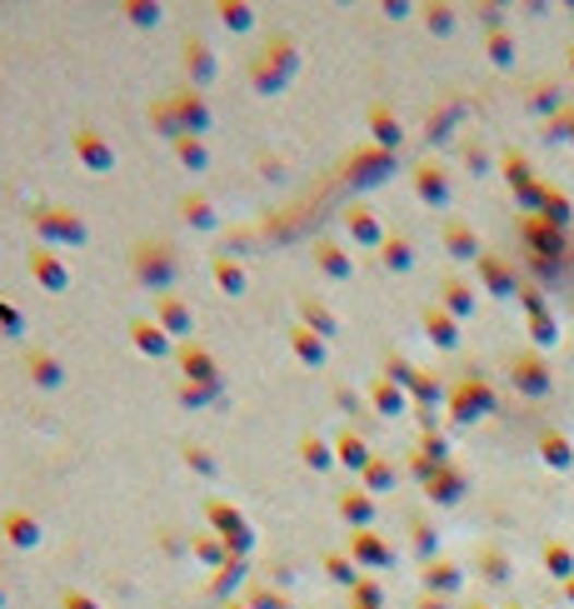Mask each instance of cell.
Instances as JSON below:
<instances>
[{
  "label": "cell",
  "mask_w": 574,
  "mask_h": 609,
  "mask_svg": "<svg viewBox=\"0 0 574 609\" xmlns=\"http://www.w3.org/2000/svg\"><path fill=\"white\" fill-rule=\"evenodd\" d=\"M380 260H385L390 270H405V265H410V246H405L399 235H390L385 246H380Z\"/></svg>",
  "instance_id": "obj_36"
},
{
  "label": "cell",
  "mask_w": 574,
  "mask_h": 609,
  "mask_svg": "<svg viewBox=\"0 0 574 609\" xmlns=\"http://www.w3.org/2000/svg\"><path fill=\"white\" fill-rule=\"evenodd\" d=\"M180 459H186L195 475H205V480H220V459L211 455V445H200V440H195V445L180 450Z\"/></svg>",
  "instance_id": "obj_28"
},
{
  "label": "cell",
  "mask_w": 574,
  "mask_h": 609,
  "mask_svg": "<svg viewBox=\"0 0 574 609\" xmlns=\"http://www.w3.org/2000/svg\"><path fill=\"white\" fill-rule=\"evenodd\" d=\"M120 11H125V21H130V25H141V31H151V25H160L165 5H160V0H125Z\"/></svg>",
  "instance_id": "obj_31"
},
{
  "label": "cell",
  "mask_w": 574,
  "mask_h": 609,
  "mask_svg": "<svg viewBox=\"0 0 574 609\" xmlns=\"http://www.w3.org/2000/svg\"><path fill=\"white\" fill-rule=\"evenodd\" d=\"M180 215H186V225H190V230H200V235L220 230V211H215V200L200 195V190H190V195L180 200Z\"/></svg>",
  "instance_id": "obj_16"
},
{
  "label": "cell",
  "mask_w": 574,
  "mask_h": 609,
  "mask_svg": "<svg viewBox=\"0 0 574 609\" xmlns=\"http://www.w3.org/2000/svg\"><path fill=\"white\" fill-rule=\"evenodd\" d=\"M170 100H176V116H180V126H186V135H200L205 141V130L215 126V110H211V100H205V91H170Z\"/></svg>",
  "instance_id": "obj_10"
},
{
  "label": "cell",
  "mask_w": 574,
  "mask_h": 609,
  "mask_svg": "<svg viewBox=\"0 0 574 609\" xmlns=\"http://www.w3.org/2000/svg\"><path fill=\"white\" fill-rule=\"evenodd\" d=\"M215 11H220V25L230 36H250V31H255V5H250V0H220Z\"/></svg>",
  "instance_id": "obj_23"
},
{
  "label": "cell",
  "mask_w": 574,
  "mask_h": 609,
  "mask_svg": "<svg viewBox=\"0 0 574 609\" xmlns=\"http://www.w3.org/2000/svg\"><path fill=\"white\" fill-rule=\"evenodd\" d=\"M320 564H325V574H330V580H335V585H345V589H355V585H360V570H355V560H350V554L330 550Z\"/></svg>",
  "instance_id": "obj_29"
},
{
  "label": "cell",
  "mask_w": 574,
  "mask_h": 609,
  "mask_svg": "<svg viewBox=\"0 0 574 609\" xmlns=\"http://www.w3.org/2000/svg\"><path fill=\"white\" fill-rule=\"evenodd\" d=\"M190 554H195L205 570H225V564H230V550H225V539L215 535V529H205V535H190Z\"/></svg>",
  "instance_id": "obj_22"
},
{
  "label": "cell",
  "mask_w": 574,
  "mask_h": 609,
  "mask_svg": "<svg viewBox=\"0 0 574 609\" xmlns=\"http://www.w3.org/2000/svg\"><path fill=\"white\" fill-rule=\"evenodd\" d=\"M60 609H106L95 595H85V589H65V599H60Z\"/></svg>",
  "instance_id": "obj_41"
},
{
  "label": "cell",
  "mask_w": 574,
  "mask_h": 609,
  "mask_svg": "<svg viewBox=\"0 0 574 609\" xmlns=\"http://www.w3.org/2000/svg\"><path fill=\"white\" fill-rule=\"evenodd\" d=\"M176 160L186 165L190 176H205V170H211V145L200 141V135H180V141H176Z\"/></svg>",
  "instance_id": "obj_24"
},
{
  "label": "cell",
  "mask_w": 574,
  "mask_h": 609,
  "mask_svg": "<svg viewBox=\"0 0 574 609\" xmlns=\"http://www.w3.org/2000/svg\"><path fill=\"white\" fill-rule=\"evenodd\" d=\"M246 605H250V609H295L275 585H250V589H246Z\"/></svg>",
  "instance_id": "obj_32"
},
{
  "label": "cell",
  "mask_w": 574,
  "mask_h": 609,
  "mask_svg": "<svg viewBox=\"0 0 574 609\" xmlns=\"http://www.w3.org/2000/svg\"><path fill=\"white\" fill-rule=\"evenodd\" d=\"M0 609H5V589H0Z\"/></svg>",
  "instance_id": "obj_44"
},
{
  "label": "cell",
  "mask_w": 574,
  "mask_h": 609,
  "mask_svg": "<svg viewBox=\"0 0 574 609\" xmlns=\"http://www.w3.org/2000/svg\"><path fill=\"white\" fill-rule=\"evenodd\" d=\"M0 335H25V320L11 300H0Z\"/></svg>",
  "instance_id": "obj_38"
},
{
  "label": "cell",
  "mask_w": 574,
  "mask_h": 609,
  "mask_svg": "<svg viewBox=\"0 0 574 609\" xmlns=\"http://www.w3.org/2000/svg\"><path fill=\"white\" fill-rule=\"evenodd\" d=\"M25 380H31V385L36 390H46V395H56V390H65V360H60V355H50V350H40V345H31V350H25Z\"/></svg>",
  "instance_id": "obj_9"
},
{
  "label": "cell",
  "mask_w": 574,
  "mask_h": 609,
  "mask_svg": "<svg viewBox=\"0 0 574 609\" xmlns=\"http://www.w3.org/2000/svg\"><path fill=\"white\" fill-rule=\"evenodd\" d=\"M345 230H350L355 246H385V230H380V220L364 205H350L345 211Z\"/></svg>",
  "instance_id": "obj_21"
},
{
  "label": "cell",
  "mask_w": 574,
  "mask_h": 609,
  "mask_svg": "<svg viewBox=\"0 0 574 609\" xmlns=\"http://www.w3.org/2000/svg\"><path fill=\"white\" fill-rule=\"evenodd\" d=\"M205 520H211V529L225 539L230 560H250V554H255V525L246 520L240 504H230L225 494H211V500H205Z\"/></svg>",
  "instance_id": "obj_3"
},
{
  "label": "cell",
  "mask_w": 574,
  "mask_h": 609,
  "mask_svg": "<svg viewBox=\"0 0 574 609\" xmlns=\"http://www.w3.org/2000/svg\"><path fill=\"white\" fill-rule=\"evenodd\" d=\"M340 515L350 520L355 529L375 525V500H370V490H345V494H340Z\"/></svg>",
  "instance_id": "obj_25"
},
{
  "label": "cell",
  "mask_w": 574,
  "mask_h": 609,
  "mask_svg": "<svg viewBox=\"0 0 574 609\" xmlns=\"http://www.w3.org/2000/svg\"><path fill=\"white\" fill-rule=\"evenodd\" d=\"M370 130H375V145H395L399 141V120L385 116V110H375V116H370Z\"/></svg>",
  "instance_id": "obj_35"
},
{
  "label": "cell",
  "mask_w": 574,
  "mask_h": 609,
  "mask_svg": "<svg viewBox=\"0 0 574 609\" xmlns=\"http://www.w3.org/2000/svg\"><path fill=\"white\" fill-rule=\"evenodd\" d=\"M130 275L145 285V290H155V300L160 295H176V280H180V255L170 240H135V250H130Z\"/></svg>",
  "instance_id": "obj_2"
},
{
  "label": "cell",
  "mask_w": 574,
  "mask_h": 609,
  "mask_svg": "<svg viewBox=\"0 0 574 609\" xmlns=\"http://www.w3.org/2000/svg\"><path fill=\"white\" fill-rule=\"evenodd\" d=\"M151 320L165 330V335H170V341H180V345L195 341V310H190L186 295H160V300H155V310H151Z\"/></svg>",
  "instance_id": "obj_7"
},
{
  "label": "cell",
  "mask_w": 574,
  "mask_h": 609,
  "mask_svg": "<svg viewBox=\"0 0 574 609\" xmlns=\"http://www.w3.org/2000/svg\"><path fill=\"white\" fill-rule=\"evenodd\" d=\"M300 325L315 330L320 341H335V335H340V315H335L320 295H300Z\"/></svg>",
  "instance_id": "obj_15"
},
{
  "label": "cell",
  "mask_w": 574,
  "mask_h": 609,
  "mask_svg": "<svg viewBox=\"0 0 574 609\" xmlns=\"http://www.w3.org/2000/svg\"><path fill=\"white\" fill-rule=\"evenodd\" d=\"M424 325H430V335H434L440 345L455 341V330H450V320H445V315H424Z\"/></svg>",
  "instance_id": "obj_42"
},
{
  "label": "cell",
  "mask_w": 574,
  "mask_h": 609,
  "mask_svg": "<svg viewBox=\"0 0 574 609\" xmlns=\"http://www.w3.org/2000/svg\"><path fill=\"white\" fill-rule=\"evenodd\" d=\"M370 445H364L360 434L355 430H345V434H335V465H345V469H355V475H364L370 469Z\"/></svg>",
  "instance_id": "obj_20"
},
{
  "label": "cell",
  "mask_w": 574,
  "mask_h": 609,
  "mask_svg": "<svg viewBox=\"0 0 574 609\" xmlns=\"http://www.w3.org/2000/svg\"><path fill=\"white\" fill-rule=\"evenodd\" d=\"M350 554L355 564H364V570H380V564H390V545L380 535H370V529H360V535H350Z\"/></svg>",
  "instance_id": "obj_18"
},
{
  "label": "cell",
  "mask_w": 574,
  "mask_h": 609,
  "mask_svg": "<svg viewBox=\"0 0 574 609\" xmlns=\"http://www.w3.org/2000/svg\"><path fill=\"white\" fill-rule=\"evenodd\" d=\"M310 260H315V270L325 275V280H350L355 275L350 250L335 246V240H315V246H310Z\"/></svg>",
  "instance_id": "obj_14"
},
{
  "label": "cell",
  "mask_w": 574,
  "mask_h": 609,
  "mask_svg": "<svg viewBox=\"0 0 574 609\" xmlns=\"http://www.w3.org/2000/svg\"><path fill=\"white\" fill-rule=\"evenodd\" d=\"M290 350H295V360L310 365V370H320V365L330 360V345L320 341L315 330H306V325H290Z\"/></svg>",
  "instance_id": "obj_17"
},
{
  "label": "cell",
  "mask_w": 574,
  "mask_h": 609,
  "mask_svg": "<svg viewBox=\"0 0 574 609\" xmlns=\"http://www.w3.org/2000/svg\"><path fill=\"white\" fill-rule=\"evenodd\" d=\"M355 609H380V585H370V580H360V585L350 589Z\"/></svg>",
  "instance_id": "obj_39"
},
{
  "label": "cell",
  "mask_w": 574,
  "mask_h": 609,
  "mask_svg": "<svg viewBox=\"0 0 574 609\" xmlns=\"http://www.w3.org/2000/svg\"><path fill=\"white\" fill-rule=\"evenodd\" d=\"M25 270H31V280H36L46 295H65V290H71V260L60 255V250L36 246L31 255H25Z\"/></svg>",
  "instance_id": "obj_6"
},
{
  "label": "cell",
  "mask_w": 574,
  "mask_h": 609,
  "mask_svg": "<svg viewBox=\"0 0 574 609\" xmlns=\"http://www.w3.org/2000/svg\"><path fill=\"white\" fill-rule=\"evenodd\" d=\"M130 341H135V350H141V355H151V360H170V355L180 350V345L170 341V335H165V330L155 325L151 315H135V320H130Z\"/></svg>",
  "instance_id": "obj_13"
},
{
  "label": "cell",
  "mask_w": 574,
  "mask_h": 609,
  "mask_svg": "<svg viewBox=\"0 0 574 609\" xmlns=\"http://www.w3.org/2000/svg\"><path fill=\"white\" fill-rule=\"evenodd\" d=\"M295 75H300V40H295L290 31H275V36L250 56V85H255L260 95H280Z\"/></svg>",
  "instance_id": "obj_1"
},
{
  "label": "cell",
  "mask_w": 574,
  "mask_h": 609,
  "mask_svg": "<svg viewBox=\"0 0 574 609\" xmlns=\"http://www.w3.org/2000/svg\"><path fill=\"white\" fill-rule=\"evenodd\" d=\"M240 580H246V560H230L225 570H215V585L211 589H215V595H230Z\"/></svg>",
  "instance_id": "obj_34"
},
{
  "label": "cell",
  "mask_w": 574,
  "mask_h": 609,
  "mask_svg": "<svg viewBox=\"0 0 574 609\" xmlns=\"http://www.w3.org/2000/svg\"><path fill=\"white\" fill-rule=\"evenodd\" d=\"M390 485H395V465L385 455H375L370 469H364V490H390Z\"/></svg>",
  "instance_id": "obj_33"
},
{
  "label": "cell",
  "mask_w": 574,
  "mask_h": 609,
  "mask_svg": "<svg viewBox=\"0 0 574 609\" xmlns=\"http://www.w3.org/2000/svg\"><path fill=\"white\" fill-rule=\"evenodd\" d=\"M180 65H186V75H190V91H205V85H215V75H220V60H215V50L205 46L200 36L186 40V50H180Z\"/></svg>",
  "instance_id": "obj_11"
},
{
  "label": "cell",
  "mask_w": 574,
  "mask_h": 609,
  "mask_svg": "<svg viewBox=\"0 0 574 609\" xmlns=\"http://www.w3.org/2000/svg\"><path fill=\"white\" fill-rule=\"evenodd\" d=\"M211 275H215V285H220L225 295H246L250 290V275H246V265H240V260L235 255H211Z\"/></svg>",
  "instance_id": "obj_19"
},
{
  "label": "cell",
  "mask_w": 574,
  "mask_h": 609,
  "mask_svg": "<svg viewBox=\"0 0 574 609\" xmlns=\"http://www.w3.org/2000/svg\"><path fill=\"white\" fill-rule=\"evenodd\" d=\"M420 195L445 200V180H440V170H434V165H424V170H420Z\"/></svg>",
  "instance_id": "obj_40"
},
{
  "label": "cell",
  "mask_w": 574,
  "mask_h": 609,
  "mask_svg": "<svg viewBox=\"0 0 574 609\" xmlns=\"http://www.w3.org/2000/svg\"><path fill=\"white\" fill-rule=\"evenodd\" d=\"M399 405H405V399H399V390H390V380H380V385H375V410L380 415H399Z\"/></svg>",
  "instance_id": "obj_37"
},
{
  "label": "cell",
  "mask_w": 574,
  "mask_h": 609,
  "mask_svg": "<svg viewBox=\"0 0 574 609\" xmlns=\"http://www.w3.org/2000/svg\"><path fill=\"white\" fill-rule=\"evenodd\" d=\"M31 230L40 235V246H71L81 250L85 240H91V225H85L81 211H65V205H36L31 211Z\"/></svg>",
  "instance_id": "obj_4"
},
{
  "label": "cell",
  "mask_w": 574,
  "mask_h": 609,
  "mask_svg": "<svg viewBox=\"0 0 574 609\" xmlns=\"http://www.w3.org/2000/svg\"><path fill=\"white\" fill-rule=\"evenodd\" d=\"M225 609H250V605H246V599H225Z\"/></svg>",
  "instance_id": "obj_43"
},
{
  "label": "cell",
  "mask_w": 574,
  "mask_h": 609,
  "mask_svg": "<svg viewBox=\"0 0 574 609\" xmlns=\"http://www.w3.org/2000/svg\"><path fill=\"white\" fill-rule=\"evenodd\" d=\"M300 459H306L315 475H325V469H335V440H320V434H306L300 440Z\"/></svg>",
  "instance_id": "obj_26"
},
{
  "label": "cell",
  "mask_w": 574,
  "mask_h": 609,
  "mask_svg": "<svg viewBox=\"0 0 574 609\" xmlns=\"http://www.w3.org/2000/svg\"><path fill=\"white\" fill-rule=\"evenodd\" d=\"M225 399V380L220 385H186L180 380V405H190V410H205V405H220Z\"/></svg>",
  "instance_id": "obj_30"
},
{
  "label": "cell",
  "mask_w": 574,
  "mask_h": 609,
  "mask_svg": "<svg viewBox=\"0 0 574 609\" xmlns=\"http://www.w3.org/2000/svg\"><path fill=\"white\" fill-rule=\"evenodd\" d=\"M71 151H75V160H81V170H91V176H110V170L120 165L116 160V145H110L95 126H75Z\"/></svg>",
  "instance_id": "obj_5"
},
{
  "label": "cell",
  "mask_w": 574,
  "mask_h": 609,
  "mask_svg": "<svg viewBox=\"0 0 574 609\" xmlns=\"http://www.w3.org/2000/svg\"><path fill=\"white\" fill-rule=\"evenodd\" d=\"M176 365H180V380H186V385H220V360H215L211 350H205V345L200 341H186L176 350Z\"/></svg>",
  "instance_id": "obj_8"
},
{
  "label": "cell",
  "mask_w": 574,
  "mask_h": 609,
  "mask_svg": "<svg viewBox=\"0 0 574 609\" xmlns=\"http://www.w3.org/2000/svg\"><path fill=\"white\" fill-rule=\"evenodd\" d=\"M151 120H155V130H160L165 141L176 145L180 135H186V126H180V116H176V100L170 95H160V100H151Z\"/></svg>",
  "instance_id": "obj_27"
},
{
  "label": "cell",
  "mask_w": 574,
  "mask_h": 609,
  "mask_svg": "<svg viewBox=\"0 0 574 609\" xmlns=\"http://www.w3.org/2000/svg\"><path fill=\"white\" fill-rule=\"evenodd\" d=\"M0 535L11 539L15 550H36L40 539H46V529H40V520L31 515V510H21V504H11V510L0 515Z\"/></svg>",
  "instance_id": "obj_12"
}]
</instances>
